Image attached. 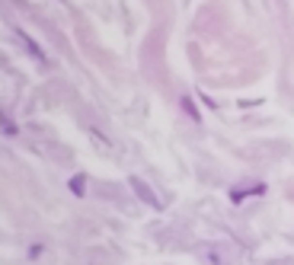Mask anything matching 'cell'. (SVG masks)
<instances>
[{
    "mask_svg": "<svg viewBox=\"0 0 294 265\" xmlns=\"http://www.w3.org/2000/svg\"><path fill=\"white\" fill-rule=\"evenodd\" d=\"M83 189H86V176H74V179H70V192H74V195H83Z\"/></svg>",
    "mask_w": 294,
    "mask_h": 265,
    "instance_id": "277c9868",
    "label": "cell"
},
{
    "mask_svg": "<svg viewBox=\"0 0 294 265\" xmlns=\"http://www.w3.org/2000/svg\"><path fill=\"white\" fill-rule=\"evenodd\" d=\"M182 109H186V112L192 115V118H195V115H198V112H195V106H192V99H182Z\"/></svg>",
    "mask_w": 294,
    "mask_h": 265,
    "instance_id": "5b68a950",
    "label": "cell"
},
{
    "mask_svg": "<svg viewBox=\"0 0 294 265\" xmlns=\"http://www.w3.org/2000/svg\"><path fill=\"white\" fill-rule=\"evenodd\" d=\"M131 189L138 192V198H141V201H144V205H150V208H154V211H160V198H157L154 192L147 189V185H144V182L138 179V176H131Z\"/></svg>",
    "mask_w": 294,
    "mask_h": 265,
    "instance_id": "6da1fadb",
    "label": "cell"
},
{
    "mask_svg": "<svg viewBox=\"0 0 294 265\" xmlns=\"http://www.w3.org/2000/svg\"><path fill=\"white\" fill-rule=\"evenodd\" d=\"M198 256H201V262H205V265H227V256H224V252H217L214 246H205Z\"/></svg>",
    "mask_w": 294,
    "mask_h": 265,
    "instance_id": "7a4b0ae2",
    "label": "cell"
},
{
    "mask_svg": "<svg viewBox=\"0 0 294 265\" xmlns=\"http://www.w3.org/2000/svg\"><path fill=\"white\" fill-rule=\"evenodd\" d=\"M23 45H26V48H29V51H32V54H35V58H39V61H45V51H42V48H39V45H35V42H32V38H29V35H26V32H23Z\"/></svg>",
    "mask_w": 294,
    "mask_h": 265,
    "instance_id": "3957f363",
    "label": "cell"
}]
</instances>
